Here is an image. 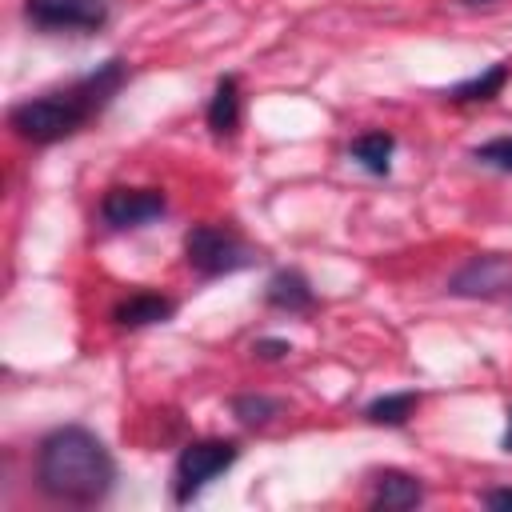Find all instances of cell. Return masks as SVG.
Returning <instances> with one entry per match:
<instances>
[{"instance_id":"obj_12","label":"cell","mask_w":512,"mask_h":512,"mask_svg":"<svg viewBox=\"0 0 512 512\" xmlns=\"http://www.w3.org/2000/svg\"><path fill=\"white\" fill-rule=\"evenodd\" d=\"M208 128L220 140L240 128V80L236 76H220V84L208 100Z\"/></svg>"},{"instance_id":"obj_9","label":"cell","mask_w":512,"mask_h":512,"mask_svg":"<svg viewBox=\"0 0 512 512\" xmlns=\"http://www.w3.org/2000/svg\"><path fill=\"white\" fill-rule=\"evenodd\" d=\"M172 312H176V300H168V296L144 288V292L124 296V300L112 308V320H116L120 328H148V324H164Z\"/></svg>"},{"instance_id":"obj_13","label":"cell","mask_w":512,"mask_h":512,"mask_svg":"<svg viewBox=\"0 0 512 512\" xmlns=\"http://www.w3.org/2000/svg\"><path fill=\"white\" fill-rule=\"evenodd\" d=\"M348 152H352V160H356L364 172L388 176V160H392V152H396V136H388V132H364V136L352 140Z\"/></svg>"},{"instance_id":"obj_16","label":"cell","mask_w":512,"mask_h":512,"mask_svg":"<svg viewBox=\"0 0 512 512\" xmlns=\"http://www.w3.org/2000/svg\"><path fill=\"white\" fill-rule=\"evenodd\" d=\"M472 160L484 164V168H492V172H512V136H496V140L480 144L472 152Z\"/></svg>"},{"instance_id":"obj_19","label":"cell","mask_w":512,"mask_h":512,"mask_svg":"<svg viewBox=\"0 0 512 512\" xmlns=\"http://www.w3.org/2000/svg\"><path fill=\"white\" fill-rule=\"evenodd\" d=\"M500 444H504V452H512V408H508V428H504V440Z\"/></svg>"},{"instance_id":"obj_18","label":"cell","mask_w":512,"mask_h":512,"mask_svg":"<svg viewBox=\"0 0 512 512\" xmlns=\"http://www.w3.org/2000/svg\"><path fill=\"white\" fill-rule=\"evenodd\" d=\"M484 504H488V508H512V488H492V492H484Z\"/></svg>"},{"instance_id":"obj_1","label":"cell","mask_w":512,"mask_h":512,"mask_svg":"<svg viewBox=\"0 0 512 512\" xmlns=\"http://www.w3.org/2000/svg\"><path fill=\"white\" fill-rule=\"evenodd\" d=\"M128 68L124 60H104L100 68H92L88 76L64 84V88H52V92H40V96H28L20 100L12 112H8V124L20 140L28 144H56V140H68L76 136L112 96L116 88L124 84Z\"/></svg>"},{"instance_id":"obj_2","label":"cell","mask_w":512,"mask_h":512,"mask_svg":"<svg viewBox=\"0 0 512 512\" xmlns=\"http://www.w3.org/2000/svg\"><path fill=\"white\" fill-rule=\"evenodd\" d=\"M36 480L40 492L60 504H100L112 492L116 464L104 440L80 424H64L48 432L36 448Z\"/></svg>"},{"instance_id":"obj_20","label":"cell","mask_w":512,"mask_h":512,"mask_svg":"<svg viewBox=\"0 0 512 512\" xmlns=\"http://www.w3.org/2000/svg\"><path fill=\"white\" fill-rule=\"evenodd\" d=\"M464 4H492V0H464Z\"/></svg>"},{"instance_id":"obj_5","label":"cell","mask_w":512,"mask_h":512,"mask_svg":"<svg viewBox=\"0 0 512 512\" xmlns=\"http://www.w3.org/2000/svg\"><path fill=\"white\" fill-rule=\"evenodd\" d=\"M24 20L40 32H96L108 24V0H24Z\"/></svg>"},{"instance_id":"obj_6","label":"cell","mask_w":512,"mask_h":512,"mask_svg":"<svg viewBox=\"0 0 512 512\" xmlns=\"http://www.w3.org/2000/svg\"><path fill=\"white\" fill-rule=\"evenodd\" d=\"M448 292H452V296H476V300L508 296V292H512V260L500 256V252L472 256L464 268L452 272Z\"/></svg>"},{"instance_id":"obj_17","label":"cell","mask_w":512,"mask_h":512,"mask_svg":"<svg viewBox=\"0 0 512 512\" xmlns=\"http://www.w3.org/2000/svg\"><path fill=\"white\" fill-rule=\"evenodd\" d=\"M288 352H292L288 340H256L252 344V356H260V360H284Z\"/></svg>"},{"instance_id":"obj_14","label":"cell","mask_w":512,"mask_h":512,"mask_svg":"<svg viewBox=\"0 0 512 512\" xmlns=\"http://www.w3.org/2000/svg\"><path fill=\"white\" fill-rule=\"evenodd\" d=\"M420 408V396L416 392H388V396H376L368 408H364V420L368 424H388V428H400L408 424V416Z\"/></svg>"},{"instance_id":"obj_3","label":"cell","mask_w":512,"mask_h":512,"mask_svg":"<svg viewBox=\"0 0 512 512\" xmlns=\"http://www.w3.org/2000/svg\"><path fill=\"white\" fill-rule=\"evenodd\" d=\"M184 260L200 276H228L256 260V252L224 224H192L184 232Z\"/></svg>"},{"instance_id":"obj_8","label":"cell","mask_w":512,"mask_h":512,"mask_svg":"<svg viewBox=\"0 0 512 512\" xmlns=\"http://www.w3.org/2000/svg\"><path fill=\"white\" fill-rule=\"evenodd\" d=\"M424 500V484L400 468H384L376 472L372 480V508H384V512H404V508H416Z\"/></svg>"},{"instance_id":"obj_7","label":"cell","mask_w":512,"mask_h":512,"mask_svg":"<svg viewBox=\"0 0 512 512\" xmlns=\"http://www.w3.org/2000/svg\"><path fill=\"white\" fill-rule=\"evenodd\" d=\"M168 200L160 188H108L100 200V220L108 228H140L156 216H164Z\"/></svg>"},{"instance_id":"obj_15","label":"cell","mask_w":512,"mask_h":512,"mask_svg":"<svg viewBox=\"0 0 512 512\" xmlns=\"http://www.w3.org/2000/svg\"><path fill=\"white\" fill-rule=\"evenodd\" d=\"M228 408H232V416H236L240 424H248V428H264L268 420H276V416L284 412V400L264 396V392H240V396L228 400Z\"/></svg>"},{"instance_id":"obj_11","label":"cell","mask_w":512,"mask_h":512,"mask_svg":"<svg viewBox=\"0 0 512 512\" xmlns=\"http://www.w3.org/2000/svg\"><path fill=\"white\" fill-rule=\"evenodd\" d=\"M508 76H512V64H508V60H496L492 68H484L480 76L460 80V84H456V88H448L444 96H448L452 104H484V100H492V96H500V92H504Z\"/></svg>"},{"instance_id":"obj_4","label":"cell","mask_w":512,"mask_h":512,"mask_svg":"<svg viewBox=\"0 0 512 512\" xmlns=\"http://www.w3.org/2000/svg\"><path fill=\"white\" fill-rule=\"evenodd\" d=\"M236 460H240L236 440H192L188 448H180L176 468H172V496H176V504L196 500Z\"/></svg>"},{"instance_id":"obj_10","label":"cell","mask_w":512,"mask_h":512,"mask_svg":"<svg viewBox=\"0 0 512 512\" xmlns=\"http://www.w3.org/2000/svg\"><path fill=\"white\" fill-rule=\"evenodd\" d=\"M264 300H268L272 308H284V312H308V308L316 304V292H312V284L304 280V272L280 268V272L268 280Z\"/></svg>"}]
</instances>
